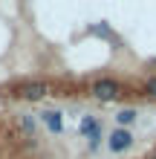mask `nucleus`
Masks as SVG:
<instances>
[{
  "mask_svg": "<svg viewBox=\"0 0 156 159\" xmlns=\"http://www.w3.org/2000/svg\"><path fill=\"white\" fill-rule=\"evenodd\" d=\"M78 133L81 136H96V133H101V125H98V119L96 116H84V119H81V125H78Z\"/></svg>",
  "mask_w": 156,
  "mask_h": 159,
  "instance_id": "nucleus-5",
  "label": "nucleus"
},
{
  "mask_svg": "<svg viewBox=\"0 0 156 159\" xmlns=\"http://www.w3.org/2000/svg\"><path fill=\"white\" fill-rule=\"evenodd\" d=\"M43 119V125H47L52 133H61L64 130V116H61V110H47V113H41Z\"/></svg>",
  "mask_w": 156,
  "mask_h": 159,
  "instance_id": "nucleus-4",
  "label": "nucleus"
},
{
  "mask_svg": "<svg viewBox=\"0 0 156 159\" xmlns=\"http://www.w3.org/2000/svg\"><path fill=\"white\" fill-rule=\"evenodd\" d=\"M130 145H133V133H130V130L116 127L113 133H110V142H107V148H110L113 153H122V151H127Z\"/></svg>",
  "mask_w": 156,
  "mask_h": 159,
  "instance_id": "nucleus-3",
  "label": "nucleus"
},
{
  "mask_svg": "<svg viewBox=\"0 0 156 159\" xmlns=\"http://www.w3.org/2000/svg\"><path fill=\"white\" fill-rule=\"evenodd\" d=\"M17 96L26 98V101H41L49 96V84L47 81H32V84H20L17 87Z\"/></svg>",
  "mask_w": 156,
  "mask_h": 159,
  "instance_id": "nucleus-2",
  "label": "nucleus"
},
{
  "mask_svg": "<svg viewBox=\"0 0 156 159\" xmlns=\"http://www.w3.org/2000/svg\"><path fill=\"white\" fill-rule=\"evenodd\" d=\"M145 96H148L150 101H156V75L145 81Z\"/></svg>",
  "mask_w": 156,
  "mask_h": 159,
  "instance_id": "nucleus-7",
  "label": "nucleus"
},
{
  "mask_svg": "<svg viewBox=\"0 0 156 159\" xmlns=\"http://www.w3.org/2000/svg\"><path fill=\"white\" fill-rule=\"evenodd\" d=\"M23 130H26V133H32V136H35V119L23 116Z\"/></svg>",
  "mask_w": 156,
  "mask_h": 159,
  "instance_id": "nucleus-8",
  "label": "nucleus"
},
{
  "mask_svg": "<svg viewBox=\"0 0 156 159\" xmlns=\"http://www.w3.org/2000/svg\"><path fill=\"white\" fill-rule=\"evenodd\" d=\"M90 93H93V98H98V101H116V98L124 96V87L116 78H98L93 87H90Z\"/></svg>",
  "mask_w": 156,
  "mask_h": 159,
  "instance_id": "nucleus-1",
  "label": "nucleus"
},
{
  "mask_svg": "<svg viewBox=\"0 0 156 159\" xmlns=\"http://www.w3.org/2000/svg\"><path fill=\"white\" fill-rule=\"evenodd\" d=\"M116 121H118V127H130L133 125V121H136V110L133 107H124V110H118V113H116Z\"/></svg>",
  "mask_w": 156,
  "mask_h": 159,
  "instance_id": "nucleus-6",
  "label": "nucleus"
}]
</instances>
